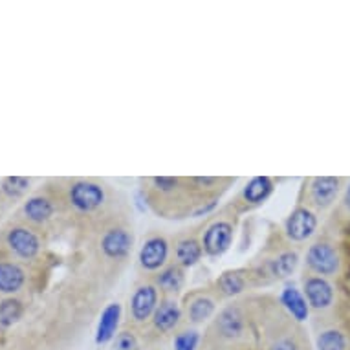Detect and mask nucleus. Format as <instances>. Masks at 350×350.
Wrapping results in <instances>:
<instances>
[{
	"label": "nucleus",
	"mask_w": 350,
	"mask_h": 350,
	"mask_svg": "<svg viewBox=\"0 0 350 350\" xmlns=\"http://www.w3.org/2000/svg\"><path fill=\"white\" fill-rule=\"evenodd\" d=\"M306 266L312 271V275L336 277L341 271V255L338 246L330 241L314 242L306 252Z\"/></svg>",
	"instance_id": "obj_1"
},
{
	"label": "nucleus",
	"mask_w": 350,
	"mask_h": 350,
	"mask_svg": "<svg viewBox=\"0 0 350 350\" xmlns=\"http://www.w3.org/2000/svg\"><path fill=\"white\" fill-rule=\"evenodd\" d=\"M303 292L306 301H308V306H312L317 312L332 308L334 301H336V290H334L330 281L325 279V277H304Z\"/></svg>",
	"instance_id": "obj_2"
},
{
	"label": "nucleus",
	"mask_w": 350,
	"mask_h": 350,
	"mask_svg": "<svg viewBox=\"0 0 350 350\" xmlns=\"http://www.w3.org/2000/svg\"><path fill=\"white\" fill-rule=\"evenodd\" d=\"M341 185L343 178H336V176H316L310 180L308 185V198L310 204L316 209H328L334 202L338 200L339 193H341Z\"/></svg>",
	"instance_id": "obj_3"
},
{
	"label": "nucleus",
	"mask_w": 350,
	"mask_h": 350,
	"mask_svg": "<svg viewBox=\"0 0 350 350\" xmlns=\"http://www.w3.org/2000/svg\"><path fill=\"white\" fill-rule=\"evenodd\" d=\"M70 202L75 209L90 213L103 206L105 191L101 185L94 182H77L70 187Z\"/></svg>",
	"instance_id": "obj_4"
},
{
	"label": "nucleus",
	"mask_w": 350,
	"mask_h": 350,
	"mask_svg": "<svg viewBox=\"0 0 350 350\" xmlns=\"http://www.w3.org/2000/svg\"><path fill=\"white\" fill-rule=\"evenodd\" d=\"M317 230L316 213L308 207H297L286 220V235L293 242L308 241Z\"/></svg>",
	"instance_id": "obj_5"
},
{
	"label": "nucleus",
	"mask_w": 350,
	"mask_h": 350,
	"mask_svg": "<svg viewBox=\"0 0 350 350\" xmlns=\"http://www.w3.org/2000/svg\"><path fill=\"white\" fill-rule=\"evenodd\" d=\"M233 241V226L230 222H215L204 235V252L211 257H220L230 250Z\"/></svg>",
	"instance_id": "obj_6"
},
{
	"label": "nucleus",
	"mask_w": 350,
	"mask_h": 350,
	"mask_svg": "<svg viewBox=\"0 0 350 350\" xmlns=\"http://www.w3.org/2000/svg\"><path fill=\"white\" fill-rule=\"evenodd\" d=\"M156 308H158V290L152 284L139 286L131 299V314L134 321H147L150 316H154Z\"/></svg>",
	"instance_id": "obj_7"
},
{
	"label": "nucleus",
	"mask_w": 350,
	"mask_h": 350,
	"mask_svg": "<svg viewBox=\"0 0 350 350\" xmlns=\"http://www.w3.org/2000/svg\"><path fill=\"white\" fill-rule=\"evenodd\" d=\"M101 250L109 258H125L133 250V235L125 228H112L101 239Z\"/></svg>",
	"instance_id": "obj_8"
},
{
	"label": "nucleus",
	"mask_w": 350,
	"mask_h": 350,
	"mask_svg": "<svg viewBox=\"0 0 350 350\" xmlns=\"http://www.w3.org/2000/svg\"><path fill=\"white\" fill-rule=\"evenodd\" d=\"M169 255V244L163 237H152L139 250V262L145 270H160Z\"/></svg>",
	"instance_id": "obj_9"
},
{
	"label": "nucleus",
	"mask_w": 350,
	"mask_h": 350,
	"mask_svg": "<svg viewBox=\"0 0 350 350\" xmlns=\"http://www.w3.org/2000/svg\"><path fill=\"white\" fill-rule=\"evenodd\" d=\"M8 244L18 257L33 258L39 253L40 242L35 233H31L26 228H15L8 233Z\"/></svg>",
	"instance_id": "obj_10"
},
{
	"label": "nucleus",
	"mask_w": 350,
	"mask_h": 350,
	"mask_svg": "<svg viewBox=\"0 0 350 350\" xmlns=\"http://www.w3.org/2000/svg\"><path fill=\"white\" fill-rule=\"evenodd\" d=\"M121 319V304L120 303H110L101 314L99 319L98 332H96V343L103 345L109 343L110 339L116 336V330L120 327Z\"/></svg>",
	"instance_id": "obj_11"
},
{
	"label": "nucleus",
	"mask_w": 350,
	"mask_h": 350,
	"mask_svg": "<svg viewBox=\"0 0 350 350\" xmlns=\"http://www.w3.org/2000/svg\"><path fill=\"white\" fill-rule=\"evenodd\" d=\"M281 303L284 304V308L290 312V316L297 323H303L308 319L310 306H308V301L304 297V293H301V290L293 286H286L281 293Z\"/></svg>",
	"instance_id": "obj_12"
},
{
	"label": "nucleus",
	"mask_w": 350,
	"mask_h": 350,
	"mask_svg": "<svg viewBox=\"0 0 350 350\" xmlns=\"http://www.w3.org/2000/svg\"><path fill=\"white\" fill-rule=\"evenodd\" d=\"M180 308L176 301H163V303L156 308L154 312V327L161 332H171L172 328L176 327L180 321Z\"/></svg>",
	"instance_id": "obj_13"
},
{
	"label": "nucleus",
	"mask_w": 350,
	"mask_h": 350,
	"mask_svg": "<svg viewBox=\"0 0 350 350\" xmlns=\"http://www.w3.org/2000/svg\"><path fill=\"white\" fill-rule=\"evenodd\" d=\"M24 284V271L13 262H0V292L15 293Z\"/></svg>",
	"instance_id": "obj_14"
},
{
	"label": "nucleus",
	"mask_w": 350,
	"mask_h": 350,
	"mask_svg": "<svg viewBox=\"0 0 350 350\" xmlns=\"http://www.w3.org/2000/svg\"><path fill=\"white\" fill-rule=\"evenodd\" d=\"M218 332L222 334L224 338H239L244 330V321H242L241 312L237 308H228L224 310L217 319Z\"/></svg>",
	"instance_id": "obj_15"
},
{
	"label": "nucleus",
	"mask_w": 350,
	"mask_h": 350,
	"mask_svg": "<svg viewBox=\"0 0 350 350\" xmlns=\"http://www.w3.org/2000/svg\"><path fill=\"white\" fill-rule=\"evenodd\" d=\"M271 191H273V182L268 176H255L244 187V198L250 204H262L271 195Z\"/></svg>",
	"instance_id": "obj_16"
},
{
	"label": "nucleus",
	"mask_w": 350,
	"mask_h": 350,
	"mask_svg": "<svg viewBox=\"0 0 350 350\" xmlns=\"http://www.w3.org/2000/svg\"><path fill=\"white\" fill-rule=\"evenodd\" d=\"M317 350H349V339L339 328H325L317 334Z\"/></svg>",
	"instance_id": "obj_17"
},
{
	"label": "nucleus",
	"mask_w": 350,
	"mask_h": 350,
	"mask_svg": "<svg viewBox=\"0 0 350 350\" xmlns=\"http://www.w3.org/2000/svg\"><path fill=\"white\" fill-rule=\"evenodd\" d=\"M24 213L33 222H46L53 215V204L44 196H33L24 204Z\"/></svg>",
	"instance_id": "obj_18"
},
{
	"label": "nucleus",
	"mask_w": 350,
	"mask_h": 350,
	"mask_svg": "<svg viewBox=\"0 0 350 350\" xmlns=\"http://www.w3.org/2000/svg\"><path fill=\"white\" fill-rule=\"evenodd\" d=\"M202 246L200 242H196L195 239H185L180 241L176 246V258L182 266H195L202 258Z\"/></svg>",
	"instance_id": "obj_19"
},
{
	"label": "nucleus",
	"mask_w": 350,
	"mask_h": 350,
	"mask_svg": "<svg viewBox=\"0 0 350 350\" xmlns=\"http://www.w3.org/2000/svg\"><path fill=\"white\" fill-rule=\"evenodd\" d=\"M299 265V255L295 252H284L277 255L275 260H271V273L277 279H286L295 271Z\"/></svg>",
	"instance_id": "obj_20"
},
{
	"label": "nucleus",
	"mask_w": 350,
	"mask_h": 350,
	"mask_svg": "<svg viewBox=\"0 0 350 350\" xmlns=\"http://www.w3.org/2000/svg\"><path fill=\"white\" fill-rule=\"evenodd\" d=\"M217 286L224 295L231 297V295H237L246 288V279L242 277L241 271H226L218 277Z\"/></svg>",
	"instance_id": "obj_21"
},
{
	"label": "nucleus",
	"mask_w": 350,
	"mask_h": 350,
	"mask_svg": "<svg viewBox=\"0 0 350 350\" xmlns=\"http://www.w3.org/2000/svg\"><path fill=\"white\" fill-rule=\"evenodd\" d=\"M215 312V301L209 297H196L191 301L189 308H187V314H189V319L193 323H202L209 319Z\"/></svg>",
	"instance_id": "obj_22"
},
{
	"label": "nucleus",
	"mask_w": 350,
	"mask_h": 350,
	"mask_svg": "<svg viewBox=\"0 0 350 350\" xmlns=\"http://www.w3.org/2000/svg\"><path fill=\"white\" fill-rule=\"evenodd\" d=\"M158 284L165 292H178L184 284V271L180 270L178 266H169L158 277Z\"/></svg>",
	"instance_id": "obj_23"
},
{
	"label": "nucleus",
	"mask_w": 350,
	"mask_h": 350,
	"mask_svg": "<svg viewBox=\"0 0 350 350\" xmlns=\"http://www.w3.org/2000/svg\"><path fill=\"white\" fill-rule=\"evenodd\" d=\"M23 316V304L17 299H6L0 303V323L4 327H10L13 323H17Z\"/></svg>",
	"instance_id": "obj_24"
},
{
	"label": "nucleus",
	"mask_w": 350,
	"mask_h": 350,
	"mask_svg": "<svg viewBox=\"0 0 350 350\" xmlns=\"http://www.w3.org/2000/svg\"><path fill=\"white\" fill-rule=\"evenodd\" d=\"M29 187V180L23 178V176H10V178L4 180L2 184V189L8 196H13V198H18L23 196Z\"/></svg>",
	"instance_id": "obj_25"
},
{
	"label": "nucleus",
	"mask_w": 350,
	"mask_h": 350,
	"mask_svg": "<svg viewBox=\"0 0 350 350\" xmlns=\"http://www.w3.org/2000/svg\"><path fill=\"white\" fill-rule=\"evenodd\" d=\"M198 339H200V336L196 330H185L174 339V350H195Z\"/></svg>",
	"instance_id": "obj_26"
},
{
	"label": "nucleus",
	"mask_w": 350,
	"mask_h": 350,
	"mask_svg": "<svg viewBox=\"0 0 350 350\" xmlns=\"http://www.w3.org/2000/svg\"><path fill=\"white\" fill-rule=\"evenodd\" d=\"M116 350H138V341L131 332H121L116 338Z\"/></svg>",
	"instance_id": "obj_27"
},
{
	"label": "nucleus",
	"mask_w": 350,
	"mask_h": 350,
	"mask_svg": "<svg viewBox=\"0 0 350 350\" xmlns=\"http://www.w3.org/2000/svg\"><path fill=\"white\" fill-rule=\"evenodd\" d=\"M152 182H154L156 189L163 191V193L174 191L176 185H178V178H171V176H160V178H154Z\"/></svg>",
	"instance_id": "obj_28"
},
{
	"label": "nucleus",
	"mask_w": 350,
	"mask_h": 350,
	"mask_svg": "<svg viewBox=\"0 0 350 350\" xmlns=\"http://www.w3.org/2000/svg\"><path fill=\"white\" fill-rule=\"evenodd\" d=\"M270 350H299L297 345H295V341H292V339H279L273 347H271Z\"/></svg>",
	"instance_id": "obj_29"
},
{
	"label": "nucleus",
	"mask_w": 350,
	"mask_h": 350,
	"mask_svg": "<svg viewBox=\"0 0 350 350\" xmlns=\"http://www.w3.org/2000/svg\"><path fill=\"white\" fill-rule=\"evenodd\" d=\"M217 206V200H211L207 206H200L198 209L195 211V217H200V215H206V213H209L213 209V207Z\"/></svg>",
	"instance_id": "obj_30"
},
{
	"label": "nucleus",
	"mask_w": 350,
	"mask_h": 350,
	"mask_svg": "<svg viewBox=\"0 0 350 350\" xmlns=\"http://www.w3.org/2000/svg\"><path fill=\"white\" fill-rule=\"evenodd\" d=\"M343 207H345V211L349 213L350 215V184L349 187L345 189V195H343Z\"/></svg>",
	"instance_id": "obj_31"
},
{
	"label": "nucleus",
	"mask_w": 350,
	"mask_h": 350,
	"mask_svg": "<svg viewBox=\"0 0 350 350\" xmlns=\"http://www.w3.org/2000/svg\"><path fill=\"white\" fill-rule=\"evenodd\" d=\"M349 233H350V226H349Z\"/></svg>",
	"instance_id": "obj_32"
}]
</instances>
